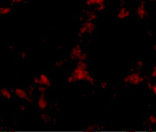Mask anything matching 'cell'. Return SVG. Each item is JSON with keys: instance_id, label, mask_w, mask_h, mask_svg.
Returning a JSON list of instances; mask_svg holds the SVG:
<instances>
[{"instance_id": "1", "label": "cell", "mask_w": 156, "mask_h": 132, "mask_svg": "<svg viewBox=\"0 0 156 132\" xmlns=\"http://www.w3.org/2000/svg\"><path fill=\"white\" fill-rule=\"evenodd\" d=\"M15 93L17 96H19L21 98L25 99L27 97V94L25 90H22L20 88L16 89Z\"/></svg>"}, {"instance_id": "2", "label": "cell", "mask_w": 156, "mask_h": 132, "mask_svg": "<svg viewBox=\"0 0 156 132\" xmlns=\"http://www.w3.org/2000/svg\"><path fill=\"white\" fill-rule=\"evenodd\" d=\"M39 106L40 109H45L46 107V102L44 99V96H43V94L40 96V99L39 100Z\"/></svg>"}, {"instance_id": "3", "label": "cell", "mask_w": 156, "mask_h": 132, "mask_svg": "<svg viewBox=\"0 0 156 132\" xmlns=\"http://www.w3.org/2000/svg\"><path fill=\"white\" fill-rule=\"evenodd\" d=\"M40 84H44L45 85H49L50 84L49 79L47 78L45 75H41L40 76Z\"/></svg>"}, {"instance_id": "4", "label": "cell", "mask_w": 156, "mask_h": 132, "mask_svg": "<svg viewBox=\"0 0 156 132\" xmlns=\"http://www.w3.org/2000/svg\"><path fill=\"white\" fill-rule=\"evenodd\" d=\"M1 92L3 96H5L8 99H9L11 97V94L5 88H3L2 89H1Z\"/></svg>"}, {"instance_id": "5", "label": "cell", "mask_w": 156, "mask_h": 132, "mask_svg": "<svg viewBox=\"0 0 156 132\" xmlns=\"http://www.w3.org/2000/svg\"><path fill=\"white\" fill-rule=\"evenodd\" d=\"M152 89L153 91V93L156 95V84L153 85V86L152 87Z\"/></svg>"}]
</instances>
